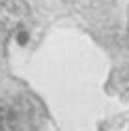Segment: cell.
<instances>
[{
	"label": "cell",
	"instance_id": "obj_1",
	"mask_svg": "<svg viewBox=\"0 0 129 131\" xmlns=\"http://www.w3.org/2000/svg\"><path fill=\"white\" fill-rule=\"evenodd\" d=\"M30 19V8L25 0H0V30H17Z\"/></svg>",
	"mask_w": 129,
	"mask_h": 131
},
{
	"label": "cell",
	"instance_id": "obj_2",
	"mask_svg": "<svg viewBox=\"0 0 129 131\" xmlns=\"http://www.w3.org/2000/svg\"><path fill=\"white\" fill-rule=\"evenodd\" d=\"M19 116L15 107L6 99H0V131H17Z\"/></svg>",
	"mask_w": 129,
	"mask_h": 131
}]
</instances>
